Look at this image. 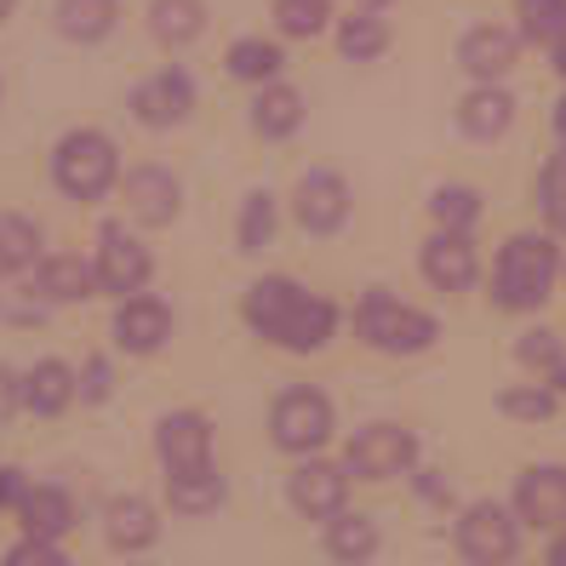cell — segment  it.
<instances>
[{
  "mask_svg": "<svg viewBox=\"0 0 566 566\" xmlns=\"http://www.w3.org/2000/svg\"><path fill=\"white\" fill-rule=\"evenodd\" d=\"M241 310H247V326L258 332V338H270V344H281L292 355H315L332 338V326H338V310H332L326 297L304 292L286 275L258 281Z\"/></svg>",
  "mask_w": 566,
  "mask_h": 566,
  "instance_id": "6da1fadb",
  "label": "cell"
},
{
  "mask_svg": "<svg viewBox=\"0 0 566 566\" xmlns=\"http://www.w3.org/2000/svg\"><path fill=\"white\" fill-rule=\"evenodd\" d=\"M560 275H566V263H560V241L549 229H515V235L497 247V263H492V304L532 315V310L549 304Z\"/></svg>",
  "mask_w": 566,
  "mask_h": 566,
  "instance_id": "7a4b0ae2",
  "label": "cell"
},
{
  "mask_svg": "<svg viewBox=\"0 0 566 566\" xmlns=\"http://www.w3.org/2000/svg\"><path fill=\"white\" fill-rule=\"evenodd\" d=\"M355 332H360L373 349H384V355H423L429 344L441 338L436 315H423V310L401 304V297H389V292H366V297H360Z\"/></svg>",
  "mask_w": 566,
  "mask_h": 566,
  "instance_id": "3957f363",
  "label": "cell"
},
{
  "mask_svg": "<svg viewBox=\"0 0 566 566\" xmlns=\"http://www.w3.org/2000/svg\"><path fill=\"white\" fill-rule=\"evenodd\" d=\"M115 172H120L115 144L104 138V132H92V126L63 132L57 149H52V178H57V189L70 195V201H97V195L115 184Z\"/></svg>",
  "mask_w": 566,
  "mask_h": 566,
  "instance_id": "277c9868",
  "label": "cell"
},
{
  "mask_svg": "<svg viewBox=\"0 0 566 566\" xmlns=\"http://www.w3.org/2000/svg\"><path fill=\"white\" fill-rule=\"evenodd\" d=\"M458 549L470 566H510L521 555V515L497 497H481L458 515Z\"/></svg>",
  "mask_w": 566,
  "mask_h": 566,
  "instance_id": "5b68a950",
  "label": "cell"
},
{
  "mask_svg": "<svg viewBox=\"0 0 566 566\" xmlns=\"http://www.w3.org/2000/svg\"><path fill=\"white\" fill-rule=\"evenodd\" d=\"M412 458H418V441H412V429H401V423H373V429H360V436L349 441V452H344L349 475H360V481L407 475Z\"/></svg>",
  "mask_w": 566,
  "mask_h": 566,
  "instance_id": "8992f818",
  "label": "cell"
},
{
  "mask_svg": "<svg viewBox=\"0 0 566 566\" xmlns=\"http://www.w3.org/2000/svg\"><path fill=\"white\" fill-rule=\"evenodd\" d=\"M510 510L532 532H566V463H532V470H521Z\"/></svg>",
  "mask_w": 566,
  "mask_h": 566,
  "instance_id": "52a82bcc",
  "label": "cell"
},
{
  "mask_svg": "<svg viewBox=\"0 0 566 566\" xmlns=\"http://www.w3.org/2000/svg\"><path fill=\"white\" fill-rule=\"evenodd\" d=\"M155 452L166 463V481H178V475H207L212 470V429L201 412H172V418H160L155 429Z\"/></svg>",
  "mask_w": 566,
  "mask_h": 566,
  "instance_id": "ba28073f",
  "label": "cell"
},
{
  "mask_svg": "<svg viewBox=\"0 0 566 566\" xmlns=\"http://www.w3.org/2000/svg\"><path fill=\"white\" fill-rule=\"evenodd\" d=\"M270 429H275V441L286 452H315L332 436V401H326L321 389H286L281 401H275Z\"/></svg>",
  "mask_w": 566,
  "mask_h": 566,
  "instance_id": "9c48e42d",
  "label": "cell"
},
{
  "mask_svg": "<svg viewBox=\"0 0 566 566\" xmlns=\"http://www.w3.org/2000/svg\"><path fill=\"white\" fill-rule=\"evenodd\" d=\"M481 275V258H475V241L470 235H452V229H436L423 241V281L436 292H470Z\"/></svg>",
  "mask_w": 566,
  "mask_h": 566,
  "instance_id": "30bf717a",
  "label": "cell"
},
{
  "mask_svg": "<svg viewBox=\"0 0 566 566\" xmlns=\"http://www.w3.org/2000/svg\"><path fill=\"white\" fill-rule=\"evenodd\" d=\"M515 57H521V35L515 29H504V23H475L470 35H463V46H458V63L470 70L481 86H497L510 70H515Z\"/></svg>",
  "mask_w": 566,
  "mask_h": 566,
  "instance_id": "8fae6325",
  "label": "cell"
},
{
  "mask_svg": "<svg viewBox=\"0 0 566 566\" xmlns=\"http://www.w3.org/2000/svg\"><path fill=\"white\" fill-rule=\"evenodd\" d=\"M144 281H149V252L120 223H104V235H97V286L126 297V292H144Z\"/></svg>",
  "mask_w": 566,
  "mask_h": 566,
  "instance_id": "7c38bea8",
  "label": "cell"
},
{
  "mask_svg": "<svg viewBox=\"0 0 566 566\" xmlns=\"http://www.w3.org/2000/svg\"><path fill=\"white\" fill-rule=\"evenodd\" d=\"M292 207H297V223H304L310 235H332V229L349 218V184L338 172H304Z\"/></svg>",
  "mask_w": 566,
  "mask_h": 566,
  "instance_id": "4fadbf2b",
  "label": "cell"
},
{
  "mask_svg": "<svg viewBox=\"0 0 566 566\" xmlns=\"http://www.w3.org/2000/svg\"><path fill=\"white\" fill-rule=\"evenodd\" d=\"M120 195H126V212L138 223H172L184 189L166 166H132V172L120 178Z\"/></svg>",
  "mask_w": 566,
  "mask_h": 566,
  "instance_id": "5bb4252c",
  "label": "cell"
},
{
  "mask_svg": "<svg viewBox=\"0 0 566 566\" xmlns=\"http://www.w3.org/2000/svg\"><path fill=\"white\" fill-rule=\"evenodd\" d=\"M292 510L297 515H310V521H332V515H344V492H349V475L344 470H332V463H297L292 481Z\"/></svg>",
  "mask_w": 566,
  "mask_h": 566,
  "instance_id": "9a60e30c",
  "label": "cell"
},
{
  "mask_svg": "<svg viewBox=\"0 0 566 566\" xmlns=\"http://www.w3.org/2000/svg\"><path fill=\"white\" fill-rule=\"evenodd\" d=\"M132 109H138L144 126H178L195 109V81L184 70H160L155 81H144L132 92Z\"/></svg>",
  "mask_w": 566,
  "mask_h": 566,
  "instance_id": "2e32d148",
  "label": "cell"
},
{
  "mask_svg": "<svg viewBox=\"0 0 566 566\" xmlns=\"http://www.w3.org/2000/svg\"><path fill=\"white\" fill-rule=\"evenodd\" d=\"M166 338H172V315H166V304H155V297H126L115 310V344L126 355H155Z\"/></svg>",
  "mask_w": 566,
  "mask_h": 566,
  "instance_id": "e0dca14e",
  "label": "cell"
},
{
  "mask_svg": "<svg viewBox=\"0 0 566 566\" xmlns=\"http://www.w3.org/2000/svg\"><path fill=\"white\" fill-rule=\"evenodd\" d=\"M458 126H463V138H475V144L504 138V132L515 126V97L504 86H475L458 104Z\"/></svg>",
  "mask_w": 566,
  "mask_h": 566,
  "instance_id": "ac0fdd59",
  "label": "cell"
},
{
  "mask_svg": "<svg viewBox=\"0 0 566 566\" xmlns=\"http://www.w3.org/2000/svg\"><path fill=\"white\" fill-rule=\"evenodd\" d=\"M75 395H81V378L63 360H41V366H29V373H23V407L41 412V418L63 412Z\"/></svg>",
  "mask_w": 566,
  "mask_h": 566,
  "instance_id": "d6986e66",
  "label": "cell"
},
{
  "mask_svg": "<svg viewBox=\"0 0 566 566\" xmlns=\"http://www.w3.org/2000/svg\"><path fill=\"white\" fill-rule=\"evenodd\" d=\"M18 515H23V532H29V538H41V544L63 538V532L75 526V504H70V492H63V486H29Z\"/></svg>",
  "mask_w": 566,
  "mask_h": 566,
  "instance_id": "ffe728a7",
  "label": "cell"
},
{
  "mask_svg": "<svg viewBox=\"0 0 566 566\" xmlns=\"http://www.w3.org/2000/svg\"><path fill=\"white\" fill-rule=\"evenodd\" d=\"M92 286H97V263L81 258H46L35 275L41 304H75V297H92Z\"/></svg>",
  "mask_w": 566,
  "mask_h": 566,
  "instance_id": "44dd1931",
  "label": "cell"
},
{
  "mask_svg": "<svg viewBox=\"0 0 566 566\" xmlns=\"http://www.w3.org/2000/svg\"><path fill=\"white\" fill-rule=\"evenodd\" d=\"M297 126H304V97L292 86H263L252 97V132L258 138H292Z\"/></svg>",
  "mask_w": 566,
  "mask_h": 566,
  "instance_id": "7402d4cb",
  "label": "cell"
},
{
  "mask_svg": "<svg viewBox=\"0 0 566 566\" xmlns=\"http://www.w3.org/2000/svg\"><path fill=\"white\" fill-rule=\"evenodd\" d=\"M207 29V7L201 0H155L149 7V35L160 46H189Z\"/></svg>",
  "mask_w": 566,
  "mask_h": 566,
  "instance_id": "603a6c76",
  "label": "cell"
},
{
  "mask_svg": "<svg viewBox=\"0 0 566 566\" xmlns=\"http://www.w3.org/2000/svg\"><path fill=\"white\" fill-rule=\"evenodd\" d=\"M120 18V0H57V35L70 41H104Z\"/></svg>",
  "mask_w": 566,
  "mask_h": 566,
  "instance_id": "cb8c5ba5",
  "label": "cell"
},
{
  "mask_svg": "<svg viewBox=\"0 0 566 566\" xmlns=\"http://www.w3.org/2000/svg\"><path fill=\"white\" fill-rule=\"evenodd\" d=\"M326 549L338 555L344 566H360V560H373L378 555V526L366 521V515H332L326 521Z\"/></svg>",
  "mask_w": 566,
  "mask_h": 566,
  "instance_id": "d4e9b609",
  "label": "cell"
},
{
  "mask_svg": "<svg viewBox=\"0 0 566 566\" xmlns=\"http://www.w3.org/2000/svg\"><path fill=\"white\" fill-rule=\"evenodd\" d=\"M155 532H160V521L144 497H115L109 504V544L115 549H149Z\"/></svg>",
  "mask_w": 566,
  "mask_h": 566,
  "instance_id": "484cf974",
  "label": "cell"
},
{
  "mask_svg": "<svg viewBox=\"0 0 566 566\" xmlns=\"http://www.w3.org/2000/svg\"><path fill=\"white\" fill-rule=\"evenodd\" d=\"M429 212H436V223L452 229V235H470V229L481 223V189H470V184H441L436 195H429Z\"/></svg>",
  "mask_w": 566,
  "mask_h": 566,
  "instance_id": "4316f807",
  "label": "cell"
},
{
  "mask_svg": "<svg viewBox=\"0 0 566 566\" xmlns=\"http://www.w3.org/2000/svg\"><path fill=\"white\" fill-rule=\"evenodd\" d=\"M281 46L275 41H263V35H247V41H235L229 46V75L235 81H252V86H263V81H275L281 75Z\"/></svg>",
  "mask_w": 566,
  "mask_h": 566,
  "instance_id": "83f0119b",
  "label": "cell"
},
{
  "mask_svg": "<svg viewBox=\"0 0 566 566\" xmlns=\"http://www.w3.org/2000/svg\"><path fill=\"white\" fill-rule=\"evenodd\" d=\"M497 412L521 418V423H549L560 412V395H555V384H515L497 395Z\"/></svg>",
  "mask_w": 566,
  "mask_h": 566,
  "instance_id": "f1b7e54d",
  "label": "cell"
},
{
  "mask_svg": "<svg viewBox=\"0 0 566 566\" xmlns=\"http://www.w3.org/2000/svg\"><path fill=\"white\" fill-rule=\"evenodd\" d=\"M521 18V41L532 46H555L566 35V0H515Z\"/></svg>",
  "mask_w": 566,
  "mask_h": 566,
  "instance_id": "f546056e",
  "label": "cell"
},
{
  "mask_svg": "<svg viewBox=\"0 0 566 566\" xmlns=\"http://www.w3.org/2000/svg\"><path fill=\"white\" fill-rule=\"evenodd\" d=\"M384 46H389V23H384L378 12H355V18H344V29H338V52H344V57L366 63V57H378Z\"/></svg>",
  "mask_w": 566,
  "mask_h": 566,
  "instance_id": "4dcf8cb0",
  "label": "cell"
},
{
  "mask_svg": "<svg viewBox=\"0 0 566 566\" xmlns=\"http://www.w3.org/2000/svg\"><path fill=\"white\" fill-rule=\"evenodd\" d=\"M515 360L526 366V373H538V378H555L560 366H566L560 332H549V326H526V332H521V344H515Z\"/></svg>",
  "mask_w": 566,
  "mask_h": 566,
  "instance_id": "1f68e13d",
  "label": "cell"
},
{
  "mask_svg": "<svg viewBox=\"0 0 566 566\" xmlns=\"http://www.w3.org/2000/svg\"><path fill=\"white\" fill-rule=\"evenodd\" d=\"M35 247H41V229L29 218H0V275H18L35 263Z\"/></svg>",
  "mask_w": 566,
  "mask_h": 566,
  "instance_id": "d6a6232c",
  "label": "cell"
},
{
  "mask_svg": "<svg viewBox=\"0 0 566 566\" xmlns=\"http://www.w3.org/2000/svg\"><path fill=\"white\" fill-rule=\"evenodd\" d=\"M166 492H172V510L201 515V510H218V504H223V475H218V470H207V475H178V481H166Z\"/></svg>",
  "mask_w": 566,
  "mask_h": 566,
  "instance_id": "836d02e7",
  "label": "cell"
},
{
  "mask_svg": "<svg viewBox=\"0 0 566 566\" xmlns=\"http://www.w3.org/2000/svg\"><path fill=\"white\" fill-rule=\"evenodd\" d=\"M275 241V195H247V207H241V252H263Z\"/></svg>",
  "mask_w": 566,
  "mask_h": 566,
  "instance_id": "e575fe53",
  "label": "cell"
},
{
  "mask_svg": "<svg viewBox=\"0 0 566 566\" xmlns=\"http://www.w3.org/2000/svg\"><path fill=\"white\" fill-rule=\"evenodd\" d=\"M326 0H275V23H281V35H297V41H315L321 29H326Z\"/></svg>",
  "mask_w": 566,
  "mask_h": 566,
  "instance_id": "d590c367",
  "label": "cell"
},
{
  "mask_svg": "<svg viewBox=\"0 0 566 566\" xmlns=\"http://www.w3.org/2000/svg\"><path fill=\"white\" fill-rule=\"evenodd\" d=\"M538 207L549 218V235L566 241V155H555L544 166V178H538Z\"/></svg>",
  "mask_w": 566,
  "mask_h": 566,
  "instance_id": "8d00e7d4",
  "label": "cell"
},
{
  "mask_svg": "<svg viewBox=\"0 0 566 566\" xmlns=\"http://www.w3.org/2000/svg\"><path fill=\"white\" fill-rule=\"evenodd\" d=\"M7 566H70L63 560V549L57 544H41V538H23L12 555H7Z\"/></svg>",
  "mask_w": 566,
  "mask_h": 566,
  "instance_id": "74e56055",
  "label": "cell"
},
{
  "mask_svg": "<svg viewBox=\"0 0 566 566\" xmlns=\"http://www.w3.org/2000/svg\"><path fill=\"white\" fill-rule=\"evenodd\" d=\"M18 407H23V384H18L12 366H0V423H7Z\"/></svg>",
  "mask_w": 566,
  "mask_h": 566,
  "instance_id": "f35d334b",
  "label": "cell"
},
{
  "mask_svg": "<svg viewBox=\"0 0 566 566\" xmlns=\"http://www.w3.org/2000/svg\"><path fill=\"white\" fill-rule=\"evenodd\" d=\"M23 497H29V481L18 470H0V510H23Z\"/></svg>",
  "mask_w": 566,
  "mask_h": 566,
  "instance_id": "ab89813d",
  "label": "cell"
},
{
  "mask_svg": "<svg viewBox=\"0 0 566 566\" xmlns=\"http://www.w3.org/2000/svg\"><path fill=\"white\" fill-rule=\"evenodd\" d=\"M81 395H86V401H104V395H109V366H104V360H86V384H81Z\"/></svg>",
  "mask_w": 566,
  "mask_h": 566,
  "instance_id": "60d3db41",
  "label": "cell"
},
{
  "mask_svg": "<svg viewBox=\"0 0 566 566\" xmlns=\"http://www.w3.org/2000/svg\"><path fill=\"white\" fill-rule=\"evenodd\" d=\"M544 566H566V532H555V544H549V560Z\"/></svg>",
  "mask_w": 566,
  "mask_h": 566,
  "instance_id": "b9f144b4",
  "label": "cell"
},
{
  "mask_svg": "<svg viewBox=\"0 0 566 566\" xmlns=\"http://www.w3.org/2000/svg\"><path fill=\"white\" fill-rule=\"evenodd\" d=\"M549 52H555V70H560V75H566V35H560V41H555V46H549Z\"/></svg>",
  "mask_w": 566,
  "mask_h": 566,
  "instance_id": "7bdbcfd3",
  "label": "cell"
},
{
  "mask_svg": "<svg viewBox=\"0 0 566 566\" xmlns=\"http://www.w3.org/2000/svg\"><path fill=\"white\" fill-rule=\"evenodd\" d=\"M555 132H560V144H566V97H560V109H555Z\"/></svg>",
  "mask_w": 566,
  "mask_h": 566,
  "instance_id": "ee69618b",
  "label": "cell"
},
{
  "mask_svg": "<svg viewBox=\"0 0 566 566\" xmlns=\"http://www.w3.org/2000/svg\"><path fill=\"white\" fill-rule=\"evenodd\" d=\"M549 384H555V395H560V401H566V366H560V373H555Z\"/></svg>",
  "mask_w": 566,
  "mask_h": 566,
  "instance_id": "f6af8a7d",
  "label": "cell"
},
{
  "mask_svg": "<svg viewBox=\"0 0 566 566\" xmlns=\"http://www.w3.org/2000/svg\"><path fill=\"white\" fill-rule=\"evenodd\" d=\"M7 12H12V0H0V18H7Z\"/></svg>",
  "mask_w": 566,
  "mask_h": 566,
  "instance_id": "bcb514c9",
  "label": "cell"
},
{
  "mask_svg": "<svg viewBox=\"0 0 566 566\" xmlns=\"http://www.w3.org/2000/svg\"><path fill=\"white\" fill-rule=\"evenodd\" d=\"M373 7H378V0H366V12H373Z\"/></svg>",
  "mask_w": 566,
  "mask_h": 566,
  "instance_id": "7dc6e473",
  "label": "cell"
}]
</instances>
